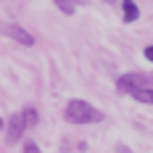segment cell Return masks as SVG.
<instances>
[{
  "label": "cell",
  "instance_id": "cell-1",
  "mask_svg": "<svg viewBox=\"0 0 153 153\" xmlns=\"http://www.w3.org/2000/svg\"><path fill=\"white\" fill-rule=\"evenodd\" d=\"M63 116H66V122H71V124H98V122H103V114L98 108H92L85 100H76V98L66 103Z\"/></svg>",
  "mask_w": 153,
  "mask_h": 153
},
{
  "label": "cell",
  "instance_id": "cell-2",
  "mask_svg": "<svg viewBox=\"0 0 153 153\" xmlns=\"http://www.w3.org/2000/svg\"><path fill=\"white\" fill-rule=\"evenodd\" d=\"M0 32L5 34V37H11L16 42H21V45H34V37H32L29 32L24 29V27H19V24H0Z\"/></svg>",
  "mask_w": 153,
  "mask_h": 153
},
{
  "label": "cell",
  "instance_id": "cell-3",
  "mask_svg": "<svg viewBox=\"0 0 153 153\" xmlns=\"http://www.w3.org/2000/svg\"><path fill=\"white\" fill-rule=\"evenodd\" d=\"M24 122H21V116L16 114V116H11L8 119V124H5V143L8 145H13V143H19L21 140V135H24Z\"/></svg>",
  "mask_w": 153,
  "mask_h": 153
},
{
  "label": "cell",
  "instance_id": "cell-4",
  "mask_svg": "<svg viewBox=\"0 0 153 153\" xmlns=\"http://www.w3.org/2000/svg\"><path fill=\"white\" fill-rule=\"evenodd\" d=\"M140 87H143V76L140 74H124V76L116 79V90L122 92V95H127V92L132 95V92L140 90Z\"/></svg>",
  "mask_w": 153,
  "mask_h": 153
},
{
  "label": "cell",
  "instance_id": "cell-5",
  "mask_svg": "<svg viewBox=\"0 0 153 153\" xmlns=\"http://www.w3.org/2000/svg\"><path fill=\"white\" fill-rule=\"evenodd\" d=\"M122 11H124V21L129 24V21H137V5H135V0H122Z\"/></svg>",
  "mask_w": 153,
  "mask_h": 153
},
{
  "label": "cell",
  "instance_id": "cell-6",
  "mask_svg": "<svg viewBox=\"0 0 153 153\" xmlns=\"http://www.w3.org/2000/svg\"><path fill=\"white\" fill-rule=\"evenodd\" d=\"M19 116H21V122H24V127H34V124L40 122V116H37V111H34V108H24V114H19Z\"/></svg>",
  "mask_w": 153,
  "mask_h": 153
},
{
  "label": "cell",
  "instance_id": "cell-7",
  "mask_svg": "<svg viewBox=\"0 0 153 153\" xmlns=\"http://www.w3.org/2000/svg\"><path fill=\"white\" fill-rule=\"evenodd\" d=\"M132 98L140 100V103H153V90H151V87H140V90L132 92Z\"/></svg>",
  "mask_w": 153,
  "mask_h": 153
},
{
  "label": "cell",
  "instance_id": "cell-8",
  "mask_svg": "<svg viewBox=\"0 0 153 153\" xmlns=\"http://www.w3.org/2000/svg\"><path fill=\"white\" fill-rule=\"evenodd\" d=\"M56 5H58V8H61L66 16H71V13H74V5H71L69 0H56Z\"/></svg>",
  "mask_w": 153,
  "mask_h": 153
},
{
  "label": "cell",
  "instance_id": "cell-9",
  "mask_svg": "<svg viewBox=\"0 0 153 153\" xmlns=\"http://www.w3.org/2000/svg\"><path fill=\"white\" fill-rule=\"evenodd\" d=\"M24 153H42V151L37 148V143H34V140H27V143H24Z\"/></svg>",
  "mask_w": 153,
  "mask_h": 153
},
{
  "label": "cell",
  "instance_id": "cell-10",
  "mask_svg": "<svg viewBox=\"0 0 153 153\" xmlns=\"http://www.w3.org/2000/svg\"><path fill=\"white\" fill-rule=\"evenodd\" d=\"M143 56H145L148 61H153V45H148V48H145V50H143Z\"/></svg>",
  "mask_w": 153,
  "mask_h": 153
},
{
  "label": "cell",
  "instance_id": "cell-11",
  "mask_svg": "<svg viewBox=\"0 0 153 153\" xmlns=\"http://www.w3.org/2000/svg\"><path fill=\"white\" fill-rule=\"evenodd\" d=\"M116 153H132V151H129L127 145H116Z\"/></svg>",
  "mask_w": 153,
  "mask_h": 153
},
{
  "label": "cell",
  "instance_id": "cell-12",
  "mask_svg": "<svg viewBox=\"0 0 153 153\" xmlns=\"http://www.w3.org/2000/svg\"><path fill=\"white\" fill-rule=\"evenodd\" d=\"M69 3H71V5H76V3H87V0H69Z\"/></svg>",
  "mask_w": 153,
  "mask_h": 153
},
{
  "label": "cell",
  "instance_id": "cell-13",
  "mask_svg": "<svg viewBox=\"0 0 153 153\" xmlns=\"http://www.w3.org/2000/svg\"><path fill=\"white\" fill-rule=\"evenodd\" d=\"M3 127H5V122H3V119H0V132H3Z\"/></svg>",
  "mask_w": 153,
  "mask_h": 153
},
{
  "label": "cell",
  "instance_id": "cell-14",
  "mask_svg": "<svg viewBox=\"0 0 153 153\" xmlns=\"http://www.w3.org/2000/svg\"><path fill=\"white\" fill-rule=\"evenodd\" d=\"M103 3H114V0H103Z\"/></svg>",
  "mask_w": 153,
  "mask_h": 153
}]
</instances>
